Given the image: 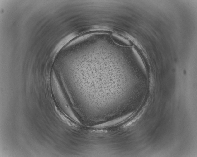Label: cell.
<instances>
[{
  "mask_svg": "<svg viewBox=\"0 0 197 157\" xmlns=\"http://www.w3.org/2000/svg\"><path fill=\"white\" fill-rule=\"evenodd\" d=\"M132 114V113L127 115L125 116L114 119V120L107 121L102 124L93 126L92 127L97 128L104 127H108L117 124L122 122L127 119Z\"/></svg>",
  "mask_w": 197,
  "mask_h": 157,
  "instance_id": "cell-1",
  "label": "cell"
},
{
  "mask_svg": "<svg viewBox=\"0 0 197 157\" xmlns=\"http://www.w3.org/2000/svg\"><path fill=\"white\" fill-rule=\"evenodd\" d=\"M58 113L61 119L69 126L73 127L76 126L77 125L76 124L71 121L70 120L67 118L60 112H58Z\"/></svg>",
  "mask_w": 197,
  "mask_h": 157,
  "instance_id": "cell-3",
  "label": "cell"
},
{
  "mask_svg": "<svg viewBox=\"0 0 197 157\" xmlns=\"http://www.w3.org/2000/svg\"><path fill=\"white\" fill-rule=\"evenodd\" d=\"M113 40L117 44L122 45H128L129 42L124 37L119 34L113 33L111 35Z\"/></svg>",
  "mask_w": 197,
  "mask_h": 157,
  "instance_id": "cell-2",
  "label": "cell"
}]
</instances>
